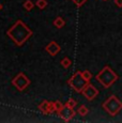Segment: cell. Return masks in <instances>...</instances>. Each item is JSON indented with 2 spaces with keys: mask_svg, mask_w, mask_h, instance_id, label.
<instances>
[{
  "mask_svg": "<svg viewBox=\"0 0 122 123\" xmlns=\"http://www.w3.org/2000/svg\"><path fill=\"white\" fill-rule=\"evenodd\" d=\"M1 10H2V4L0 3V11H1Z\"/></svg>",
  "mask_w": 122,
  "mask_h": 123,
  "instance_id": "cell-19",
  "label": "cell"
},
{
  "mask_svg": "<svg viewBox=\"0 0 122 123\" xmlns=\"http://www.w3.org/2000/svg\"><path fill=\"white\" fill-rule=\"evenodd\" d=\"M54 25H55V27L56 28H58V29H60V28H62V27H64V25H65V22H64V19H63L62 17H57L55 20H54Z\"/></svg>",
  "mask_w": 122,
  "mask_h": 123,
  "instance_id": "cell-10",
  "label": "cell"
},
{
  "mask_svg": "<svg viewBox=\"0 0 122 123\" xmlns=\"http://www.w3.org/2000/svg\"><path fill=\"white\" fill-rule=\"evenodd\" d=\"M6 34L12 39V41L17 46H22L32 34V31L25 25L22 20H17L15 25L12 26L10 30H8Z\"/></svg>",
  "mask_w": 122,
  "mask_h": 123,
  "instance_id": "cell-1",
  "label": "cell"
},
{
  "mask_svg": "<svg viewBox=\"0 0 122 123\" xmlns=\"http://www.w3.org/2000/svg\"><path fill=\"white\" fill-rule=\"evenodd\" d=\"M65 105L71 107V108H74L75 106L77 105V101H75L74 98H70V100H67V102L65 103Z\"/></svg>",
  "mask_w": 122,
  "mask_h": 123,
  "instance_id": "cell-17",
  "label": "cell"
},
{
  "mask_svg": "<svg viewBox=\"0 0 122 123\" xmlns=\"http://www.w3.org/2000/svg\"><path fill=\"white\" fill-rule=\"evenodd\" d=\"M115 4L119 8H122V0H115Z\"/></svg>",
  "mask_w": 122,
  "mask_h": 123,
  "instance_id": "cell-18",
  "label": "cell"
},
{
  "mask_svg": "<svg viewBox=\"0 0 122 123\" xmlns=\"http://www.w3.org/2000/svg\"><path fill=\"white\" fill-rule=\"evenodd\" d=\"M48 106H49V102L48 101H43L39 106V109L41 110L44 115H48L49 111H48Z\"/></svg>",
  "mask_w": 122,
  "mask_h": 123,
  "instance_id": "cell-9",
  "label": "cell"
},
{
  "mask_svg": "<svg viewBox=\"0 0 122 123\" xmlns=\"http://www.w3.org/2000/svg\"><path fill=\"white\" fill-rule=\"evenodd\" d=\"M58 115H59V117L63 120V121L69 122L73 119L74 116H75L74 108H71V107H69V106L64 105L62 107V109L58 111Z\"/></svg>",
  "mask_w": 122,
  "mask_h": 123,
  "instance_id": "cell-7",
  "label": "cell"
},
{
  "mask_svg": "<svg viewBox=\"0 0 122 123\" xmlns=\"http://www.w3.org/2000/svg\"><path fill=\"white\" fill-rule=\"evenodd\" d=\"M12 85L18 90V91H24V90L30 85V79L26 76L24 73H19L17 76L13 78Z\"/></svg>",
  "mask_w": 122,
  "mask_h": 123,
  "instance_id": "cell-5",
  "label": "cell"
},
{
  "mask_svg": "<svg viewBox=\"0 0 122 123\" xmlns=\"http://www.w3.org/2000/svg\"><path fill=\"white\" fill-rule=\"evenodd\" d=\"M95 78L105 88H109L112 84H115L118 80V75L109 67H105L102 71H100V73H98Z\"/></svg>",
  "mask_w": 122,
  "mask_h": 123,
  "instance_id": "cell-2",
  "label": "cell"
},
{
  "mask_svg": "<svg viewBox=\"0 0 122 123\" xmlns=\"http://www.w3.org/2000/svg\"><path fill=\"white\" fill-rule=\"evenodd\" d=\"M36 6L39 9H41V10L42 9H45L46 6H47V1H46V0H37Z\"/></svg>",
  "mask_w": 122,
  "mask_h": 123,
  "instance_id": "cell-14",
  "label": "cell"
},
{
  "mask_svg": "<svg viewBox=\"0 0 122 123\" xmlns=\"http://www.w3.org/2000/svg\"><path fill=\"white\" fill-rule=\"evenodd\" d=\"M103 108H104V110H106L107 113H109L110 116L115 117L122 109V102L116 95H110L103 103Z\"/></svg>",
  "mask_w": 122,
  "mask_h": 123,
  "instance_id": "cell-3",
  "label": "cell"
},
{
  "mask_svg": "<svg viewBox=\"0 0 122 123\" xmlns=\"http://www.w3.org/2000/svg\"><path fill=\"white\" fill-rule=\"evenodd\" d=\"M67 82H69L70 87L73 90H75L76 92H81L89 81H87V80L84 78L83 75H81V72L78 71V72H76L73 76L69 79Z\"/></svg>",
  "mask_w": 122,
  "mask_h": 123,
  "instance_id": "cell-4",
  "label": "cell"
},
{
  "mask_svg": "<svg viewBox=\"0 0 122 123\" xmlns=\"http://www.w3.org/2000/svg\"><path fill=\"white\" fill-rule=\"evenodd\" d=\"M23 6H24L25 10L31 11L32 9H33V6H34V3L31 1V0H26V1L24 2V4H23Z\"/></svg>",
  "mask_w": 122,
  "mask_h": 123,
  "instance_id": "cell-11",
  "label": "cell"
},
{
  "mask_svg": "<svg viewBox=\"0 0 122 123\" xmlns=\"http://www.w3.org/2000/svg\"><path fill=\"white\" fill-rule=\"evenodd\" d=\"M77 112H78V115H80V116H83V117H85V116L88 115L89 109H88V108H87V106H85V105H81L80 107L78 108V110H77Z\"/></svg>",
  "mask_w": 122,
  "mask_h": 123,
  "instance_id": "cell-12",
  "label": "cell"
},
{
  "mask_svg": "<svg viewBox=\"0 0 122 123\" xmlns=\"http://www.w3.org/2000/svg\"><path fill=\"white\" fill-rule=\"evenodd\" d=\"M81 93H83V95L85 96L88 101H92L93 98H95L98 96V90L95 88L93 85L91 84H87L86 87L83 89V91H81Z\"/></svg>",
  "mask_w": 122,
  "mask_h": 123,
  "instance_id": "cell-6",
  "label": "cell"
},
{
  "mask_svg": "<svg viewBox=\"0 0 122 123\" xmlns=\"http://www.w3.org/2000/svg\"><path fill=\"white\" fill-rule=\"evenodd\" d=\"M54 105H55V110H56L57 112L59 111V110L62 109V107L64 106L60 101H55V102H54Z\"/></svg>",
  "mask_w": 122,
  "mask_h": 123,
  "instance_id": "cell-16",
  "label": "cell"
},
{
  "mask_svg": "<svg viewBox=\"0 0 122 123\" xmlns=\"http://www.w3.org/2000/svg\"><path fill=\"white\" fill-rule=\"evenodd\" d=\"M81 75H83V77L87 80V81H90V79L92 78V74H91V72L90 71H88V70L81 72Z\"/></svg>",
  "mask_w": 122,
  "mask_h": 123,
  "instance_id": "cell-15",
  "label": "cell"
},
{
  "mask_svg": "<svg viewBox=\"0 0 122 123\" xmlns=\"http://www.w3.org/2000/svg\"><path fill=\"white\" fill-rule=\"evenodd\" d=\"M45 50L47 51L50 56H56L60 51V46L56 43L55 41H51L50 43L45 47Z\"/></svg>",
  "mask_w": 122,
  "mask_h": 123,
  "instance_id": "cell-8",
  "label": "cell"
},
{
  "mask_svg": "<svg viewBox=\"0 0 122 123\" xmlns=\"http://www.w3.org/2000/svg\"><path fill=\"white\" fill-rule=\"evenodd\" d=\"M61 65H62L64 68H69L70 67H71V64H72V61L70 60L67 57H65V58H63L62 60H61Z\"/></svg>",
  "mask_w": 122,
  "mask_h": 123,
  "instance_id": "cell-13",
  "label": "cell"
}]
</instances>
